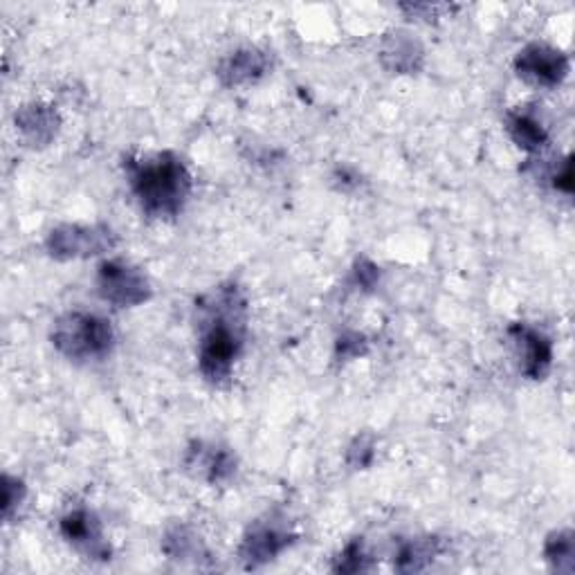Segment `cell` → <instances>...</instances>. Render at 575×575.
<instances>
[{"mask_svg":"<svg viewBox=\"0 0 575 575\" xmlns=\"http://www.w3.org/2000/svg\"><path fill=\"white\" fill-rule=\"evenodd\" d=\"M198 308L205 315L198 367L209 382L218 385L230 378L234 362L243 349L245 299L236 286H223L200 301Z\"/></svg>","mask_w":575,"mask_h":575,"instance_id":"obj_1","label":"cell"},{"mask_svg":"<svg viewBox=\"0 0 575 575\" xmlns=\"http://www.w3.org/2000/svg\"><path fill=\"white\" fill-rule=\"evenodd\" d=\"M126 173L144 214L178 216L191 194V176L178 155L158 153L144 160H126Z\"/></svg>","mask_w":575,"mask_h":575,"instance_id":"obj_2","label":"cell"},{"mask_svg":"<svg viewBox=\"0 0 575 575\" xmlns=\"http://www.w3.org/2000/svg\"><path fill=\"white\" fill-rule=\"evenodd\" d=\"M115 333L111 322L93 313H66L57 319L52 331V344L68 360L86 362L102 360L113 349Z\"/></svg>","mask_w":575,"mask_h":575,"instance_id":"obj_3","label":"cell"},{"mask_svg":"<svg viewBox=\"0 0 575 575\" xmlns=\"http://www.w3.org/2000/svg\"><path fill=\"white\" fill-rule=\"evenodd\" d=\"M97 290L102 299L117 308L140 306L151 297V286L138 268L122 261H106L99 266Z\"/></svg>","mask_w":575,"mask_h":575,"instance_id":"obj_4","label":"cell"},{"mask_svg":"<svg viewBox=\"0 0 575 575\" xmlns=\"http://www.w3.org/2000/svg\"><path fill=\"white\" fill-rule=\"evenodd\" d=\"M45 245L54 259H84L111 250L115 236L108 227L61 225L52 230Z\"/></svg>","mask_w":575,"mask_h":575,"instance_id":"obj_5","label":"cell"},{"mask_svg":"<svg viewBox=\"0 0 575 575\" xmlns=\"http://www.w3.org/2000/svg\"><path fill=\"white\" fill-rule=\"evenodd\" d=\"M515 70L535 86H558L569 75V59L551 45L533 43L517 54Z\"/></svg>","mask_w":575,"mask_h":575,"instance_id":"obj_6","label":"cell"},{"mask_svg":"<svg viewBox=\"0 0 575 575\" xmlns=\"http://www.w3.org/2000/svg\"><path fill=\"white\" fill-rule=\"evenodd\" d=\"M292 542H295V535L281 528L279 522H257L243 537L241 560L250 569L261 567V564L275 560Z\"/></svg>","mask_w":575,"mask_h":575,"instance_id":"obj_7","label":"cell"},{"mask_svg":"<svg viewBox=\"0 0 575 575\" xmlns=\"http://www.w3.org/2000/svg\"><path fill=\"white\" fill-rule=\"evenodd\" d=\"M510 335L519 349V358H522V373L531 380H542L551 369L553 360V349L551 342L546 337L535 331V328H528L524 324H515L510 328Z\"/></svg>","mask_w":575,"mask_h":575,"instance_id":"obj_8","label":"cell"},{"mask_svg":"<svg viewBox=\"0 0 575 575\" xmlns=\"http://www.w3.org/2000/svg\"><path fill=\"white\" fill-rule=\"evenodd\" d=\"M61 535L66 537L70 544L79 546L86 553L93 555L97 560H108L111 558V549L104 542L102 526H99L97 517L88 510H72L66 517L61 519Z\"/></svg>","mask_w":575,"mask_h":575,"instance_id":"obj_9","label":"cell"},{"mask_svg":"<svg viewBox=\"0 0 575 575\" xmlns=\"http://www.w3.org/2000/svg\"><path fill=\"white\" fill-rule=\"evenodd\" d=\"M16 126L32 146H45L59 131V115L50 106H25L16 115Z\"/></svg>","mask_w":575,"mask_h":575,"instance_id":"obj_10","label":"cell"},{"mask_svg":"<svg viewBox=\"0 0 575 575\" xmlns=\"http://www.w3.org/2000/svg\"><path fill=\"white\" fill-rule=\"evenodd\" d=\"M268 59L266 54H261L257 50H241L227 57L221 66V79L227 86H236V84H248V81H254L266 72Z\"/></svg>","mask_w":575,"mask_h":575,"instance_id":"obj_11","label":"cell"},{"mask_svg":"<svg viewBox=\"0 0 575 575\" xmlns=\"http://www.w3.org/2000/svg\"><path fill=\"white\" fill-rule=\"evenodd\" d=\"M187 463L191 468L198 465L200 472H205L207 481L212 483L230 479L236 470V461L230 452L223 450V447H209V450H205L203 443H198L196 450L189 452Z\"/></svg>","mask_w":575,"mask_h":575,"instance_id":"obj_12","label":"cell"},{"mask_svg":"<svg viewBox=\"0 0 575 575\" xmlns=\"http://www.w3.org/2000/svg\"><path fill=\"white\" fill-rule=\"evenodd\" d=\"M508 133L519 149L540 151L549 140L544 126L528 113H510L508 115Z\"/></svg>","mask_w":575,"mask_h":575,"instance_id":"obj_13","label":"cell"},{"mask_svg":"<svg viewBox=\"0 0 575 575\" xmlns=\"http://www.w3.org/2000/svg\"><path fill=\"white\" fill-rule=\"evenodd\" d=\"M438 551H441V544H438L436 537H425V540H412L400 546V551L396 555V569L403 573L412 571H423L427 564H430Z\"/></svg>","mask_w":575,"mask_h":575,"instance_id":"obj_14","label":"cell"},{"mask_svg":"<svg viewBox=\"0 0 575 575\" xmlns=\"http://www.w3.org/2000/svg\"><path fill=\"white\" fill-rule=\"evenodd\" d=\"M421 54L423 52L418 48V43L403 32L391 34L385 43V50H382V57H385V61H391L389 66L398 72L416 70V61L421 59Z\"/></svg>","mask_w":575,"mask_h":575,"instance_id":"obj_15","label":"cell"},{"mask_svg":"<svg viewBox=\"0 0 575 575\" xmlns=\"http://www.w3.org/2000/svg\"><path fill=\"white\" fill-rule=\"evenodd\" d=\"M546 560L551 562V567L555 571L571 573L575 569V544H573V533L571 531H558L549 535L544 546Z\"/></svg>","mask_w":575,"mask_h":575,"instance_id":"obj_16","label":"cell"},{"mask_svg":"<svg viewBox=\"0 0 575 575\" xmlns=\"http://www.w3.org/2000/svg\"><path fill=\"white\" fill-rule=\"evenodd\" d=\"M367 569H369L367 553H364L360 540H355L346 546L333 567V571L337 573H358V571H367Z\"/></svg>","mask_w":575,"mask_h":575,"instance_id":"obj_17","label":"cell"},{"mask_svg":"<svg viewBox=\"0 0 575 575\" xmlns=\"http://www.w3.org/2000/svg\"><path fill=\"white\" fill-rule=\"evenodd\" d=\"M25 497V486L23 481H18L14 477H3V515L5 519L12 517L14 510L21 506V501Z\"/></svg>","mask_w":575,"mask_h":575,"instance_id":"obj_18","label":"cell"},{"mask_svg":"<svg viewBox=\"0 0 575 575\" xmlns=\"http://www.w3.org/2000/svg\"><path fill=\"white\" fill-rule=\"evenodd\" d=\"M373 459V441L367 436L355 438V443L349 447V463L355 468H367Z\"/></svg>","mask_w":575,"mask_h":575,"instance_id":"obj_19","label":"cell"},{"mask_svg":"<svg viewBox=\"0 0 575 575\" xmlns=\"http://www.w3.org/2000/svg\"><path fill=\"white\" fill-rule=\"evenodd\" d=\"M364 346H367V342H364L360 333H346L337 340V353H340L342 358H355V355L364 353Z\"/></svg>","mask_w":575,"mask_h":575,"instance_id":"obj_20","label":"cell"},{"mask_svg":"<svg viewBox=\"0 0 575 575\" xmlns=\"http://www.w3.org/2000/svg\"><path fill=\"white\" fill-rule=\"evenodd\" d=\"M355 281H358L362 288H371L378 281V268L373 266L371 261L360 259L358 266H355Z\"/></svg>","mask_w":575,"mask_h":575,"instance_id":"obj_21","label":"cell"},{"mask_svg":"<svg viewBox=\"0 0 575 575\" xmlns=\"http://www.w3.org/2000/svg\"><path fill=\"white\" fill-rule=\"evenodd\" d=\"M553 185H555V189L564 191V194H571L573 191V162H571V158L562 162V169H558V173L553 176Z\"/></svg>","mask_w":575,"mask_h":575,"instance_id":"obj_22","label":"cell"}]
</instances>
